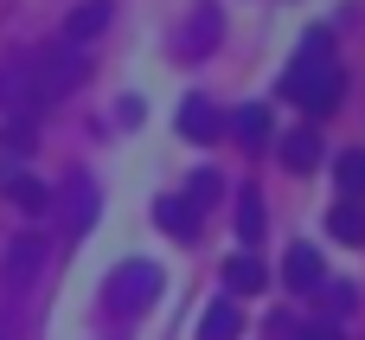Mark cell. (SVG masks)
<instances>
[{"label":"cell","instance_id":"6da1fadb","mask_svg":"<svg viewBox=\"0 0 365 340\" xmlns=\"http://www.w3.org/2000/svg\"><path fill=\"white\" fill-rule=\"evenodd\" d=\"M282 96H295L308 116H334V109H340V96H346V71L334 64L327 32H308V39H302V58L289 64Z\"/></svg>","mask_w":365,"mask_h":340},{"label":"cell","instance_id":"7a4b0ae2","mask_svg":"<svg viewBox=\"0 0 365 340\" xmlns=\"http://www.w3.org/2000/svg\"><path fill=\"white\" fill-rule=\"evenodd\" d=\"M154 296H160V270H154L148 257L122 264V270H115V283H109V302H115L122 315H141V309H148Z\"/></svg>","mask_w":365,"mask_h":340},{"label":"cell","instance_id":"3957f363","mask_svg":"<svg viewBox=\"0 0 365 340\" xmlns=\"http://www.w3.org/2000/svg\"><path fill=\"white\" fill-rule=\"evenodd\" d=\"M218 32H225V13H218V6H199V13H192V19L180 26L173 51H180V58H205V51L218 45Z\"/></svg>","mask_w":365,"mask_h":340},{"label":"cell","instance_id":"277c9868","mask_svg":"<svg viewBox=\"0 0 365 340\" xmlns=\"http://www.w3.org/2000/svg\"><path fill=\"white\" fill-rule=\"evenodd\" d=\"M38 264H45V238L38 231H26V238H13L6 244V283L19 289V283H32L38 276Z\"/></svg>","mask_w":365,"mask_h":340},{"label":"cell","instance_id":"5b68a950","mask_svg":"<svg viewBox=\"0 0 365 340\" xmlns=\"http://www.w3.org/2000/svg\"><path fill=\"white\" fill-rule=\"evenodd\" d=\"M109 19H115V6H109V0H83V6H71V19H64V45H83V39H96Z\"/></svg>","mask_w":365,"mask_h":340},{"label":"cell","instance_id":"8992f818","mask_svg":"<svg viewBox=\"0 0 365 340\" xmlns=\"http://www.w3.org/2000/svg\"><path fill=\"white\" fill-rule=\"evenodd\" d=\"M282 167L289 174H314L321 167V135L314 129H289L282 135Z\"/></svg>","mask_w":365,"mask_h":340},{"label":"cell","instance_id":"52a82bcc","mask_svg":"<svg viewBox=\"0 0 365 340\" xmlns=\"http://www.w3.org/2000/svg\"><path fill=\"white\" fill-rule=\"evenodd\" d=\"M282 283H289V289H302V296H308V289H321V251H314V244H295V251H289V264H282Z\"/></svg>","mask_w":365,"mask_h":340},{"label":"cell","instance_id":"ba28073f","mask_svg":"<svg viewBox=\"0 0 365 340\" xmlns=\"http://www.w3.org/2000/svg\"><path fill=\"white\" fill-rule=\"evenodd\" d=\"M237 334H244V315H237L231 296H218V302L205 309V321H199V340H237Z\"/></svg>","mask_w":365,"mask_h":340},{"label":"cell","instance_id":"9c48e42d","mask_svg":"<svg viewBox=\"0 0 365 340\" xmlns=\"http://www.w3.org/2000/svg\"><path fill=\"white\" fill-rule=\"evenodd\" d=\"M180 135H186V141H212V135H218V109H212L205 96H186V103H180Z\"/></svg>","mask_w":365,"mask_h":340},{"label":"cell","instance_id":"30bf717a","mask_svg":"<svg viewBox=\"0 0 365 340\" xmlns=\"http://www.w3.org/2000/svg\"><path fill=\"white\" fill-rule=\"evenodd\" d=\"M154 219H160V231H167V238H180V244H192V238H199V212H192L186 199H160V212H154Z\"/></svg>","mask_w":365,"mask_h":340},{"label":"cell","instance_id":"8fae6325","mask_svg":"<svg viewBox=\"0 0 365 340\" xmlns=\"http://www.w3.org/2000/svg\"><path fill=\"white\" fill-rule=\"evenodd\" d=\"M263 283H269V276H263L257 257H231V264H225V289H231V296H257Z\"/></svg>","mask_w":365,"mask_h":340},{"label":"cell","instance_id":"7c38bea8","mask_svg":"<svg viewBox=\"0 0 365 340\" xmlns=\"http://www.w3.org/2000/svg\"><path fill=\"white\" fill-rule=\"evenodd\" d=\"M6 199H13L19 212H45V206H51V193H45L32 174H6Z\"/></svg>","mask_w":365,"mask_h":340},{"label":"cell","instance_id":"4fadbf2b","mask_svg":"<svg viewBox=\"0 0 365 340\" xmlns=\"http://www.w3.org/2000/svg\"><path fill=\"white\" fill-rule=\"evenodd\" d=\"M327 231L340 238V244H365V206H334V219H327Z\"/></svg>","mask_w":365,"mask_h":340},{"label":"cell","instance_id":"5bb4252c","mask_svg":"<svg viewBox=\"0 0 365 340\" xmlns=\"http://www.w3.org/2000/svg\"><path fill=\"white\" fill-rule=\"evenodd\" d=\"M218 193H225V180H218L212 167H192V180H186V206L205 212V206H218Z\"/></svg>","mask_w":365,"mask_h":340},{"label":"cell","instance_id":"9a60e30c","mask_svg":"<svg viewBox=\"0 0 365 340\" xmlns=\"http://www.w3.org/2000/svg\"><path fill=\"white\" fill-rule=\"evenodd\" d=\"M237 141H244V148H263V141H269V109H263V103L237 109Z\"/></svg>","mask_w":365,"mask_h":340},{"label":"cell","instance_id":"2e32d148","mask_svg":"<svg viewBox=\"0 0 365 340\" xmlns=\"http://www.w3.org/2000/svg\"><path fill=\"white\" fill-rule=\"evenodd\" d=\"M237 238L244 244L263 238V193H237Z\"/></svg>","mask_w":365,"mask_h":340},{"label":"cell","instance_id":"e0dca14e","mask_svg":"<svg viewBox=\"0 0 365 340\" xmlns=\"http://www.w3.org/2000/svg\"><path fill=\"white\" fill-rule=\"evenodd\" d=\"M334 180H340V193L359 206V193H365V154H340V161H334Z\"/></svg>","mask_w":365,"mask_h":340},{"label":"cell","instance_id":"ac0fdd59","mask_svg":"<svg viewBox=\"0 0 365 340\" xmlns=\"http://www.w3.org/2000/svg\"><path fill=\"white\" fill-rule=\"evenodd\" d=\"M32 141H38V135H32V122H26V116H13V122H6V148H32Z\"/></svg>","mask_w":365,"mask_h":340},{"label":"cell","instance_id":"d6986e66","mask_svg":"<svg viewBox=\"0 0 365 340\" xmlns=\"http://www.w3.org/2000/svg\"><path fill=\"white\" fill-rule=\"evenodd\" d=\"M302 340H346V334H340V321H308Z\"/></svg>","mask_w":365,"mask_h":340},{"label":"cell","instance_id":"ffe728a7","mask_svg":"<svg viewBox=\"0 0 365 340\" xmlns=\"http://www.w3.org/2000/svg\"><path fill=\"white\" fill-rule=\"evenodd\" d=\"M327 309H334V315H346V309H353V289H346V283H334V289H327Z\"/></svg>","mask_w":365,"mask_h":340}]
</instances>
